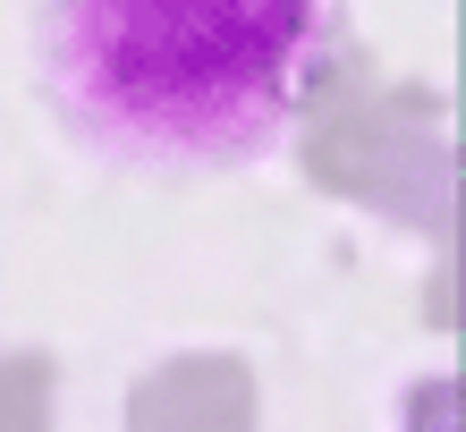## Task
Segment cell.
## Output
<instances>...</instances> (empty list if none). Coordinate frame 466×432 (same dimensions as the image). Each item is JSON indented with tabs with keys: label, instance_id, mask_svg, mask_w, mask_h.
Masks as SVG:
<instances>
[{
	"label": "cell",
	"instance_id": "6da1fadb",
	"mask_svg": "<svg viewBox=\"0 0 466 432\" xmlns=\"http://www.w3.org/2000/svg\"><path fill=\"white\" fill-rule=\"evenodd\" d=\"M339 60L306 0H76L43 17V85L76 136L127 161H255Z\"/></svg>",
	"mask_w": 466,
	"mask_h": 432
}]
</instances>
